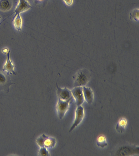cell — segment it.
<instances>
[{
	"label": "cell",
	"mask_w": 139,
	"mask_h": 156,
	"mask_svg": "<svg viewBox=\"0 0 139 156\" xmlns=\"http://www.w3.org/2000/svg\"><path fill=\"white\" fill-rule=\"evenodd\" d=\"M91 79V73L88 69H83L79 71L74 76V87L85 86Z\"/></svg>",
	"instance_id": "6da1fadb"
},
{
	"label": "cell",
	"mask_w": 139,
	"mask_h": 156,
	"mask_svg": "<svg viewBox=\"0 0 139 156\" xmlns=\"http://www.w3.org/2000/svg\"><path fill=\"white\" fill-rule=\"evenodd\" d=\"M71 100L72 99H70L67 101H63L58 98L56 108L58 116L60 119H63L65 113L68 112L69 108V103Z\"/></svg>",
	"instance_id": "7a4b0ae2"
},
{
	"label": "cell",
	"mask_w": 139,
	"mask_h": 156,
	"mask_svg": "<svg viewBox=\"0 0 139 156\" xmlns=\"http://www.w3.org/2000/svg\"><path fill=\"white\" fill-rule=\"evenodd\" d=\"M139 147L135 146H126L121 147L117 151L118 155L127 156L139 154Z\"/></svg>",
	"instance_id": "3957f363"
},
{
	"label": "cell",
	"mask_w": 139,
	"mask_h": 156,
	"mask_svg": "<svg viewBox=\"0 0 139 156\" xmlns=\"http://www.w3.org/2000/svg\"><path fill=\"white\" fill-rule=\"evenodd\" d=\"M84 111L83 107L81 105L77 106L76 110H75V120L72 125L71 127L69 129V132L72 131L75 127L78 126L82 122L84 117Z\"/></svg>",
	"instance_id": "277c9868"
},
{
	"label": "cell",
	"mask_w": 139,
	"mask_h": 156,
	"mask_svg": "<svg viewBox=\"0 0 139 156\" xmlns=\"http://www.w3.org/2000/svg\"><path fill=\"white\" fill-rule=\"evenodd\" d=\"M71 91L72 95L75 99L77 106L81 105L85 101L83 93L82 87H75Z\"/></svg>",
	"instance_id": "5b68a950"
},
{
	"label": "cell",
	"mask_w": 139,
	"mask_h": 156,
	"mask_svg": "<svg viewBox=\"0 0 139 156\" xmlns=\"http://www.w3.org/2000/svg\"><path fill=\"white\" fill-rule=\"evenodd\" d=\"M31 8V5L27 0H19V3L13 13L14 14V18L18 14L26 12Z\"/></svg>",
	"instance_id": "8992f818"
},
{
	"label": "cell",
	"mask_w": 139,
	"mask_h": 156,
	"mask_svg": "<svg viewBox=\"0 0 139 156\" xmlns=\"http://www.w3.org/2000/svg\"><path fill=\"white\" fill-rule=\"evenodd\" d=\"M57 94L58 98L63 101H67V100L72 98L71 91L67 88L64 87V88H61L57 85Z\"/></svg>",
	"instance_id": "52a82bcc"
},
{
	"label": "cell",
	"mask_w": 139,
	"mask_h": 156,
	"mask_svg": "<svg viewBox=\"0 0 139 156\" xmlns=\"http://www.w3.org/2000/svg\"><path fill=\"white\" fill-rule=\"evenodd\" d=\"M10 51H9L7 54V59L6 62L4 66H3V71L5 72L7 74L9 75H16V73L14 71V63H13L11 59L10 58Z\"/></svg>",
	"instance_id": "ba28073f"
},
{
	"label": "cell",
	"mask_w": 139,
	"mask_h": 156,
	"mask_svg": "<svg viewBox=\"0 0 139 156\" xmlns=\"http://www.w3.org/2000/svg\"><path fill=\"white\" fill-rule=\"evenodd\" d=\"M82 90L84 99L88 104L91 105L93 101V91L90 88L86 87L85 86L82 87Z\"/></svg>",
	"instance_id": "9c48e42d"
},
{
	"label": "cell",
	"mask_w": 139,
	"mask_h": 156,
	"mask_svg": "<svg viewBox=\"0 0 139 156\" xmlns=\"http://www.w3.org/2000/svg\"><path fill=\"white\" fill-rule=\"evenodd\" d=\"M13 6V0H0V10L2 12L10 10Z\"/></svg>",
	"instance_id": "30bf717a"
},
{
	"label": "cell",
	"mask_w": 139,
	"mask_h": 156,
	"mask_svg": "<svg viewBox=\"0 0 139 156\" xmlns=\"http://www.w3.org/2000/svg\"><path fill=\"white\" fill-rule=\"evenodd\" d=\"M127 124V122L125 118H121L116 125V130L118 133H122L125 130Z\"/></svg>",
	"instance_id": "8fae6325"
},
{
	"label": "cell",
	"mask_w": 139,
	"mask_h": 156,
	"mask_svg": "<svg viewBox=\"0 0 139 156\" xmlns=\"http://www.w3.org/2000/svg\"><path fill=\"white\" fill-rule=\"evenodd\" d=\"M57 141L54 137L47 136L44 143V146L47 148H53L56 146Z\"/></svg>",
	"instance_id": "7c38bea8"
},
{
	"label": "cell",
	"mask_w": 139,
	"mask_h": 156,
	"mask_svg": "<svg viewBox=\"0 0 139 156\" xmlns=\"http://www.w3.org/2000/svg\"><path fill=\"white\" fill-rule=\"evenodd\" d=\"M14 24L16 29L19 32H20L22 30V19L20 14H18L14 18Z\"/></svg>",
	"instance_id": "4fadbf2b"
},
{
	"label": "cell",
	"mask_w": 139,
	"mask_h": 156,
	"mask_svg": "<svg viewBox=\"0 0 139 156\" xmlns=\"http://www.w3.org/2000/svg\"><path fill=\"white\" fill-rule=\"evenodd\" d=\"M97 145L99 147H102V148H103V147H104L107 146L108 144H107L104 136H103V135H101L97 138Z\"/></svg>",
	"instance_id": "5bb4252c"
},
{
	"label": "cell",
	"mask_w": 139,
	"mask_h": 156,
	"mask_svg": "<svg viewBox=\"0 0 139 156\" xmlns=\"http://www.w3.org/2000/svg\"><path fill=\"white\" fill-rule=\"evenodd\" d=\"M47 136V135L43 134L41 136H38L36 139V143L40 147H44V143L45 140Z\"/></svg>",
	"instance_id": "9a60e30c"
},
{
	"label": "cell",
	"mask_w": 139,
	"mask_h": 156,
	"mask_svg": "<svg viewBox=\"0 0 139 156\" xmlns=\"http://www.w3.org/2000/svg\"><path fill=\"white\" fill-rule=\"evenodd\" d=\"M130 19L133 20L138 21L139 20V9H135L132 11L130 13Z\"/></svg>",
	"instance_id": "2e32d148"
},
{
	"label": "cell",
	"mask_w": 139,
	"mask_h": 156,
	"mask_svg": "<svg viewBox=\"0 0 139 156\" xmlns=\"http://www.w3.org/2000/svg\"><path fill=\"white\" fill-rule=\"evenodd\" d=\"M38 154L40 156H49L50 155L47 148L45 147H40Z\"/></svg>",
	"instance_id": "e0dca14e"
},
{
	"label": "cell",
	"mask_w": 139,
	"mask_h": 156,
	"mask_svg": "<svg viewBox=\"0 0 139 156\" xmlns=\"http://www.w3.org/2000/svg\"><path fill=\"white\" fill-rule=\"evenodd\" d=\"M8 79L7 77L3 73L0 72V85H5L7 83Z\"/></svg>",
	"instance_id": "ac0fdd59"
},
{
	"label": "cell",
	"mask_w": 139,
	"mask_h": 156,
	"mask_svg": "<svg viewBox=\"0 0 139 156\" xmlns=\"http://www.w3.org/2000/svg\"><path fill=\"white\" fill-rule=\"evenodd\" d=\"M63 1L65 2L66 4L70 6L73 3V0H63Z\"/></svg>",
	"instance_id": "d6986e66"
},
{
	"label": "cell",
	"mask_w": 139,
	"mask_h": 156,
	"mask_svg": "<svg viewBox=\"0 0 139 156\" xmlns=\"http://www.w3.org/2000/svg\"><path fill=\"white\" fill-rule=\"evenodd\" d=\"M3 53L6 54H7L9 50H8V48H5L3 50Z\"/></svg>",
	"instance_id": "ffe728a7"
},
{
	"label": "cell",
	"mask_w": 139,
	"mask_h": 156,
	"mask_svg": "<svg viewBox=\"0 0 139 156\" xmlns=\"http://www.w3.org/2000/svg\"><path fill=\"white\" fill-rule=\"evenodd\" d=\"M1 18H2V17H1V16H0V20L1 19Z\"/></svg>",
	"instance_id": "44dd1931"
},
{
	"label": "cell",
	"mask_w": 139,
	"mask_h": 156,
	"mask_svg": "<svg viewBox=\"0 0 139 156\" xmlns=\"http://www.w3.org/2000/svg\"><path fill=\"white\" fill-rule=\"evenodd\" d=\"M40 1H41V0H40Z\"/></svg>",
	"instance_id": "7402d4cb"
}]
</instances>
